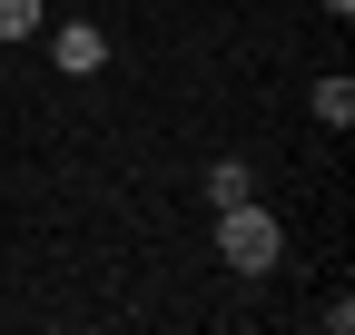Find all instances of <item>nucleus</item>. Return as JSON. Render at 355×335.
I'll return each instance as SVG.
<instances>
[{
    "label": "nucleus",
    "mask_w": 355,
    "mask_h": 335,
    "mask_svg": "<svg viewBox=\"0 0 355 335\" xmlns=\"http://www.w3.org/2000/svg\"><path fill=\"white\" fill-rule=\"evenodd\" d=\"M217 257H227L237 276H266L286 257V237H277V217H266L257 197H237V207H217Z\"/></svg>",
    "instance_id": "f257e3e1"
},
{
    "label": "nucleus",
    "mask_w": 355,
    "mask_h": 335,
    "mask_svg": "<svg viewBox=\"0 0 355 335\" xmlns=\"http://www.w3.org/2000/svg\"><path fill=\"white\" fill-rule=\"evenodd\" d=\"M50 60H60L69 79H99V69H109V39H99V20H60V30H50Z\"/></svg>",
    "instance_id": "f03ea898"
},
{
    "label": "nucleus",
    "mask_w": 355,
    "mask_h": 335,
    "mask_svg": "<svg viewBox=\"0 0 355 335\" xmlns=\"http://www.w3.org/2000/svg\"><path fill=\"white\" fill-rule=\"evenodd\" d=\"M316 118H326V129H355V79H345V69L316 79Z\"/></svg>",
    "instance_id": "7ed1b4c3"
},
{
    "label": "nucleus",
    "mask_w": 355,
    "mask_h": 335,
    "mask_svg": "<svg viewBox=\"0 0 355 335\" xmlns=\"http://www.w3.org/2000/svg\"><path fill=\"white\" fill-rule=\"evenodd\" d=\"M237 197H247V168L217 158V168H207V207H237Z\"/></svg>",
    "instance_id": "20e7f679"
},
{
    "label": "nucleus",
    "mask_w": 355,
    "mask_h": 335,
    "mask_svg": "<svg viewBox=\"0 0 355 335\" xmlns=\"http://www.w3.org/2000/svg\"><path fill=\"white\" fill-rule=\"evenodd\" d=\"M40 10H50V0H0V39H30Z\"/></svg>",
    "instance_id": "39448f33"
},
{
    "label": "nucleus",
    "mask_w": 355,
    "mask_h": 335,
    "mask_svg": "<svg viewBox=\"0 0 355 335\" xmlns=\"http://www.w3.org/2000/svg\"><path fill=\"white\" fill-rule=\"evenodd\" d=\"M326 10H336V20H345V10H355V0H326Z\"/></svg>",
    "instance_id": "423d86ee"
}]
</instances>
